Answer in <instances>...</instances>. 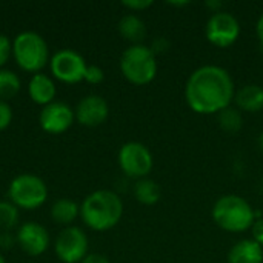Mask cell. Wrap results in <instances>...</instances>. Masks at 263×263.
<instances>
[{
  "mask_svg": "<svg viewBox=\"0 0 263 263\" xmlns=\"http://www.w3.org/2000/svg\"><path fill=\"white\" fill-rule=\"evenodd\" d=\"M11 54H12V43H11V40L5 34H0V69L9 60Z\"/></svg>",
  "mask_w": 263,
  "mask_h": 263,
  "instance_id": "cb8c5ba5",
  "label": "cell"
},
{
  "mask_svg": "<svg viewBox=\"0 0 263 263\" xmlns=\"http://www.w3.org/2000/svg\"><path fill=\"white\" fill-rule=\"evenodd\" d=\"M18 208L11 202H0V228L3 231H9L18 223Z\"/></svg>",
  "mask_w": 263,
  "mask_h": 263,
  "instance_id": "7402d4cb",
  "label": "cell"
},
{
  "mask_svg": "<svg viewBox=\"0 0 263 263\" xmlns=\"http://www.w3.org/2000/svg\"><path fill=\"white\" fill-rule=\"evenodd\" d=\"M234 96V82L230 72L216 65L197 68L185 85L186 103L197 114L220 112L230 106Z\"/></svg>",
  "mask_w": 263,
  "mask_h": 263,
  "instance_id": "6da1fadb",
  "label": "cell"
},
{
  "mask_svg": "<svg viewBox=\"0 0 263 263\" xmlns=\"http://www.w3.org/2000/svg\"><path fill=\"white\" fill-rule=\"evenodd\" d=\"M55 256L63 263H80L88 256V237L79 227H66L55 239Z\"/></svg>",
  "mask_w": 263,
  "mask_h": 263,
  "instance_id": "ba28073f",
  "label": "cell"
},
{
  "mask_svg": "<svg viewBox=\"0 0 263 263\" xmlns=\"http://www.w3.org/2000/svg\"><path fill=\"white\" fill-rule=\"evenodd\" d=\"M76 119L74 111L63 102H52L42 108L39 123L48 134H62L68 131Z\"/></svg>",
  "mask_w": 263,
  "mask_h": 263,
  "instance_id": "8fae6325",
  "label": "cell"
},
{
  "mask_svg": "<svg viewBox=\"0 0 263 263\" xmlns=\"http://www.w3.org/2000/svg\"><path fill=\"white\" fill-rule=\"evenodd\" d=\"M123 214L120 197L109 190H97L85 197L80 205V217L85 225L94 231H108L114 228Z\"/></svg>",
  "mask_w": 263,
  "mask_h": 263,
  "instance_id": "7a4b0ae2",
  "label": "cell"
},
{
  "mask_svg": "<svg viewBox=\"0 0 263 263\" xmlns=\"http://www.w3.org/2000/svg\"><path fill=\"white\" fill-rule=\"evenodd\" d=\"M80 263H111L105 256H102V254H88L83 260Z\"/></svg>",
  "mask_w": 263,
  "mask_h": 263,
  "instance_id": "f1b7e54d",
  "label": "cell"
},
{
  "mask_svg": "<svg viewBox=\"0 0 263 263\" xmlns=\"http://www.w3.org/2000/svg\"><path fill=\"white\" fill-rule=\"evenodd\" d=\"M256 32H257V37L259 40L263 43V14L259 17L257 20V25H256Z\"/></svg>",
  "mask_w": 263,
  "mask_h": 263,
  "instance_id": "4dcf8cb0",
  "label": "cell"
},
{
  "mask_svg": "<svg viewBox=\"0 0 263 263\" xmlns=\"http://www.w3.org/2000/svg\"><path fill=\"white\" fill-rule=\"evenodd\" d=\"M80 216V205L71 199H59L51 206V219L63 227H71V223Z\"/></svg>",
  "mask_w": 263,
  "mask_h": 263,
  "instance_id": "ac0fdd59",
  "label": "cell"
},
{
  "mask_svg": "<svg viewBox=\"0 0 263 263\" xmlns=\"http://www.w3.org/2000/svg\"><path fill=\"white\" fill-rule=\"evenodd\" d=\"M119 165L120 170L134 179H145L154 165L151 151L140 142H128L122 145L119 151Z\"/></svg>",
  "mask_w": 263,
  "mask_h": 263,
  "instance_id": "52a82bcc",
  "label": "cell"
},
{
  "mask_svg": "<svg viewBox=\"0 0 263 263\" xmlns=\"http://www.w3.org/2000/svg\"><path fill=\"white\" fill-rule=\"evenodd\" d=\"M206 6H208L210 9H213V14H214V12H220L223 3H222L220 0H208V2H206Z\"/></svg>",
  "mask_w": 263,
  "mask_h": 263,
  "instance_id": "f546056e",
  "label": "cell"
},
{
  "mask_svg": "<svg viewBox=\"0 0 263 263\" xmlns=\"http://www.w3.org/2000/svg\"><path fill=\"white\" fill-rule=\"evenodd\" d=\"M103 79H105V72L100 66H97V65H88L86 66L83 80H86L91 85H99L103 82Z\"/></svg>",
  "mask_w": 263,
  "mask_h": 263,
  "instance_id": "603a6c76",
  "label": "cell"
},
{
  "mask_svg": "<svg viewBox=\"0 0 263 263\" xmlns=\"http://www.w3.org/2000/svg\"><path fill=\"white\" fill-rule=\"evenodd\" d=\"M0 263H6V262H5V259H3V256H2V254H0Z\"/></svg>",
  "mask_w": 263,
  "mask_h": 263,
  "instance_id": "836d02e7",
  "label": "cell"
},
{
  "mask_svg": "<svg viewBox=\"0 0 263 263\" xmlns=\"http://www.w3.org/2000/svg\"><path fill=\"white\" fill-rule=\"evenodd\" d=\"M257 145H259V148H260V151L263 153V131L259 134V137H257Z\"/></svg>",
  "mask_w": 263,
  "mask_h": 263,
  "instance_id": "1f68e13d",
  "label": "cell"
},
{
  "mask_svg": "<svg viewBox=\"0 0 263 263\" xmlns=\"http://www.w3.org/2000/svg\"><path fill=\"white\" fill-rule=\"evenodd\" d=\"M28 94L29 99L42 106H46L54 102L55 97V85L51 77H48L43 72L32 74L29 83H28Z\"/></svg>",
  "mask_w": 263,
  "mask_h": 263,
  "instance_id": "5bb4252c",
  "label": "cell"
},
{
  "mask_svg": "<svg viewBox=\"0 0 263 263\" xmlns=\"http://www.w3.org/2000/svg\"><path fill=\"white\" fill-rule=\"evenodd\" d=\"M85 59L74 49H60L49 59V68L52 76L63 83H79L85 77L86 71Z\"/></svg>",
  "mask_w": 263,
  "mask_h": 263,
  "instance_id": "9c48e42d",
  "label": "cell"
},
{
  "mask_svg": "<svg viewBox=\"0 0 263 263\" xmlns=\"http://www.w3.org/2000/svg\"><path fill=\"white\" fill-rule=\"evenodd\" d=\"M12 122V109L6 102H0V131L6 129Z\"/></svg>",
  "mask_w": 263,
  "mask_h": 263,
  "instance_id": "d4e9b609",
  "label": "cell"
},
{
  "mask_svg": "<svg viewBox=\"0 0 263 263\" xmlns=\"http://www.w3.org/2000/svg\"><path fill=\"white\" fill-rule=\"evenodd\" d=\"M251 233H253V240L263 248V217L256 219L254 225L251 227Z\"/></svg>",
  "mask_w": 263,
  "mask_h": 263,
  "instance_id": "83f0119b",
  "label": "cell"
},
{
  "mask_svg": "<svg viewBox=\"0 0 263 263\" xmlns=\"http://www.w3.org/2000/svg\"><path fill=\"white\" fill-rule=\"evenodd\" d=\"M20 91V79L11 69H0V102L12 99Z\"/></svg>",
  "mask_w": 263,
  "mask_h": 263,
  "instance_id": "ffe728a7",
  "label": "cell"
},
{
  "mask_svg": "<svg viewBox=\"0 0 263 263\" xmlns=\"http://www.w3.org/2000/svg\"><path fill=\"white\" fill-rule=\"evenodd\" d=\"M9 202L18 210L32 211L40 208L48 199L46 183L34 174H20L8 186Z\"/></svg>",
  "mask_w": 263,
  "mask_h": 263,
  "instance_id": "8992f818",
  "label": "cell"
},
{
  "mask_svg": "<svg viewBox=\"0 0 263 263\" xmlns=\"http://www.w3.org/2000/svg\"><path fill=\"white\" fill-rule=\"evenodd\" d=\"M119 32L120 35L131 42L133 45H140V42L146 37V26L143 20L136 14H126L119 20Z\"/></svg>",
  "mask_w": 263,
  "mask_h": 263,
  "instance_id": "e0dca14e",
  "label": "cell"
},
{
  "mask_svg": "<svg viewBox=\"0 0 263 263\" xmlns=\"http://www.w3.org/2000/svg\"><path fill=\"white\" fill-rule=\"evenodd\" d=\"M219 125L223 131L227 133H237L242 129L243 119L242 114L237 108L228 106L219 112Z\"/></svg>",
  "mask_w": 263,
  "mask_h": 263,
  "instance_id": "44dd1931",
  "label": "cell"
},
{
  "mask_svg": "<svg viewBox=\"0 0 263 263\" xmlns=\"http://www.w3.org/2000/svg\"><path fill=\"white\" fill-rule=\"evenodd\" d=\"M228 263H263V248L253 239H243L230 250Z\"/></svg>",
  "mask_w": 263,
  "mask_h": 263,
  "instance_id": "9a60e30c",
  "label": "cell"
},
{
  "mask_svg": "<svg viewBox=\"0 0 263 263\" xmlns=\"http://www.w3.org/2000/svg\"><path fill=\"white\" fill-rule=\"evenodd\" d=\"M134 197L143 205H154L160 199V186L151 179H139L134 185Z\"/></svg>",
  "mask_w": 263,
  "mask_h": 263,
  "instance_id": "d6986e66",
  "label": "cell"
},
{
  "mask_svg": "<svg viewBox=\"0 0 263 263\" xmlns=\"http://www.w3.org/2000/svg\"><path fill=\"white\" fill-rule=\"evenodd\" d=\"M15 240L23 253L37 257L43 254L49 247V234L46 228L35 222H26L18 227Z\"/></svg>",
  "mask_w": 263,
  "mask_h": 263,
  "instance_id": "7c38bea8",
  "label": "cell"
},
{
  "mask_svg": "<svg viewBox=\"0 0 263 263\" xmlns=\"http://www.w3.org/2000/svg\"><path fill=\"white\" fill-rule=\"evenodd\" d=\"M253 206L240 196H222L213 206V219L217 227L230 233H243L256 222Z\"/></svg>",
  "mask_w": 263,
  "mask_h": 263,
  "instance_id": "3957f363",
  "label": "cell"
},
{
  "mask_svg": "<svg viewBox=\"0 0 263 263\" xmlns=\"http://www.w3.org/2000/svg\"><path fill=\"white\" fill-rule=\"evenodd\" d=\"M170 46H171L170 40H168L166 37L160 35V37H156V39L153 40V45H151L149 48H151V51L157 55V54H163V52H166V51L170 49Z\"/></svg>",
  "mask_w": 263,
  "mask_h": 263,
  "instance_id": "484cf974",
  "label": "cell"
},
{
  "mask_svg": "<svg viewBox=\"0 0 263 263\" xmlns=\"http://www.w3.org/2000/svg\"><path fill=\"white\" fill-rule=\"evenodd\" d=\"M170 5H173V6H185V5H188V2H170Z\"/></svg>",
  "mask_w": 263,
  "mask_h": 263,
  "instance_id": "d6a6232c",
  "label": "cell"
},
{
  "mask_svg": "<svg viewBox=\"0 0 263 263\" xmlns=\"http://www.w3.org/2000/svg\"><path fill=\"white\" fill-rule=\"evenodd\" d=\"M122 5L131 11H143L153 5V0H123Z\"/></svg>",
  "mask_w": 263,
  "mask_h": 263,
  "instance_id": "4316f807",
  "label": "cell"
},
{
  "mask_svg": "<svg viewBox=\"0 0 263 263\" xmlns=\"http://www.w3.org/2000/svg\"><path fill=\"white\" fill-rule=\"evenodd\" d=\"M74 114L80 125L88 126V128H96L108 119L109 106L103 97L91 94V96L83 97L77 103Z\"/></svg>",
  "mask_w": 263,
  "mask_h": 263,
  "instance_id": "4fadbf2b",
  "label": "cell"
},
{
  "mask_svg": "<svg viewBox=\"0 0 263 263\" xmlns=\"http://www.w3.org/2000/svg\"><path fill=\"white\" fill-rule=\"evenodd\" d=\"M12 57L23 71L37 74L49 62V48L40 34L23 31L12 40Z\"/></svg>",
  "mask_w": 263,
  "mask_h": 263,
  "instance_id": "277c9868",
  "label": "cell"
},
{
  "mask_svg": "<svg viewBox=\"0 0 263 263\" xmlns=\"http://www.w3.org/2000/svg\"><path fill=\"white\" fill-rule=\"evenodd\" d=\"M234 102L245 112H259L263 109V88L256 83L245 85L236 92Z\"/></svg>",
  "mask_w": 263,
  "mask_h": 263,
  "instance_id": "2e32d148",
  "label": "cell"
},
{
  "mask_svg": "<svg viewBox=\"0 0 263 263\" xmlns=\"http://www.w3.org/2000/svg\"><path fill=\"white\" fill-rule=\"evenodd\" d=\"M205 34L213 45L219 48H227L239 39L240 25L231 12H214L206 22Z\"/></svg>",
  "mask_w": 263,
  "mask_h": 263,
  "instance_id": "30bf717a",
  "label": "cell"
},
{
  "mask_svg": "<svg viewBox=\"0 0 263 263\" xmlns=\"http://www.w3.org/2000/svg\"><path fill=\"white\" fill-rule=\"evenodd\" d=\"M120 71L123 77L134 85H148L157 74L156 54L146 45H131L120 57Z\"/></svg>",
  "mask_w": 263,
  "mask_h": 263,
  "instance_id": "5b68a950",
  "label": "cell"
}]
</instances>
